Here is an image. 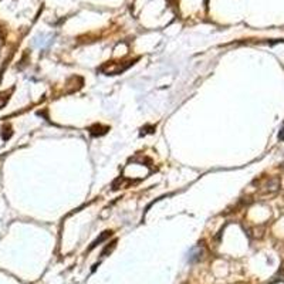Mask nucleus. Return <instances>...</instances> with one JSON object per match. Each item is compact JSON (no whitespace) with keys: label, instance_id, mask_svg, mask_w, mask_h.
Wrapping results in <instances>:
<instances>
[{"label":"nucleus","instance_id":"1","mask_svg":"<svg viewBox=\"0 0 284 284\" xmlns=\"http://www.w3.org/2000/svg\"><path fill=\"white\" fill-rule=\"evenodd\" d=\"M281 187V179L278 176H269L266 179H263V182L260 183L259 192L261 195H276Z\"/></svg>","mask_w":284,"mask_h":284},{"label":"nucleus","instance_id":"2","mask_svg":"<svg viewBox=\"0 0 284 284\" xmlns=\"http://www.w3.org/2000/svg\"><path fill=\"white\" fill-rule=\"evenodd\" d=\"M202 256H203V250L200 249V246H198V248L191 250V253H189V261H191V263L199 261V260L202 259Z\"/></svg>","mask_w":284,"mask_h":284},{"label":"nucleus","instance_id":"3","mask_svg":"<svg viewBox=\"0 0 284 284\" xmlns=\"http://www.w3.org/2000/svg\"><path fill=\"white\" fill-rule=\"evenodd\" d=\"M109 235H111V232H104L103 235L100 236L97 240H96V242L91 244L90 249H94V248H96V246H97V244H100V243H101V242H104V240H105V239H107V237H108Z\"/></svg>","mask_w":284,"mask_h":284},{"label":"nucleus","instance_id":"4","mask_svg":"<svg viewBox=\"0 0 284 284\" xmlns=\"http://www.w3.org/2000/svg\"><path fill=\"white\" fill-rule=\"evenodd\" d=\"M7 100H9V97H6V94H0V108L7 103Z\"/></svg>","mask_w":284,"mask_h":284},{"label":"nucleus","instance_id":"5","mask_svg":"<svg viewBox=\"0 0 284 284\" xmlns=\"http://www.w3.org/2000/svg\"><path fill=\"white\" fill-rule=\"evenodd\" d=\"M278 139H280V141H284V122H283V125H281V128H280V132H278Z\"/></svg>","mask_w":284,"mask_h":284}]
</instances>
